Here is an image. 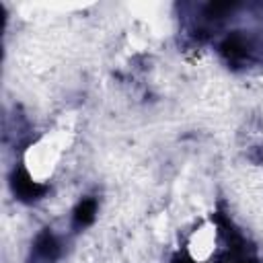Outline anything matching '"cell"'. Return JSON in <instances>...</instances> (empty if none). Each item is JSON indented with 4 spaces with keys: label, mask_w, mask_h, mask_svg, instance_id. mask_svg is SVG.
Segmentation results:
<instances>
[{
    "label": "cell",
    "mask_w": 263,
    "mask_h": 263,
    "mask_svg": "<svg viewBox=\"0 0 263 263\" xmlns=\"http://www.w3.org/2000/svg\"><path fill=\"white\" fill-rule=\"evenodd\" d=\"M92 216H95V201H84V203L76 210V222H78V224L90 222Z\"/></svg>",
    "instance_id": "1"
}]
</instances>
